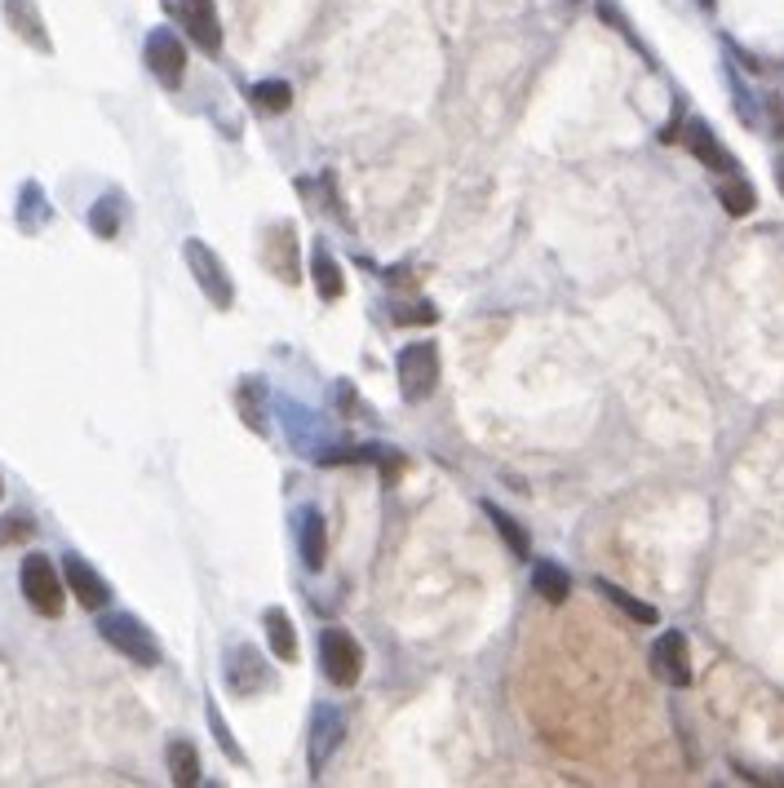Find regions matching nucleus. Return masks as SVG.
<instances>
[{
    "mask_svg": "<svg viewBox=\"0 0 784 788\" xmlns=\"http://www.w3.org/2000/svg\"><path fill=\"white\" fill-rule=\"evenodd\" d=\"M399 390L408 403H421L439 390V346L434 342H412L399 351Z\"/></svg>",
    "mask_w": 784,
    "mask_h": 788,
    "instance_id": "obj_5",
    "label": "nucleus"
},
{
    "mask_svg": "<svg viewBox=\"0 0 784 788\" xmlns=\"http://www.w3.org/2000/svg\"><path fill=\"white\" fill-rule=\"evenodd\" d=\"M0 10H5V23L19 41H27L36 54H54V41H49V27L41 19L36 0H0Z\"/></svg>",
    "mask_w": 784,
    "mask_h": 788,
    "instance_id": "obj_13",
    "label": "nucleus"
},
{
    "mask_svg": "<svg viewBox=\"0 0 784 788\" xmlns=\"http://www.w3.org/2000/svg\"><path fill=\"white\" fill-rule=\"evenodd\" d=\"M775 134H780V138H784V106H780V111H775Z\"/></svg>",
    "mask_w": 784,
    "mask_h": 788,
    "instance_id": "obj_31",
    "label": "nucleus"
},
{
    "mask_svg": "<svg viewBox=\"0 0 784 788\" xmlns=\"http://www.w3.org/2000/svg\"><path fill=\"white\" fill-rule=\"evenodd\" d=\"M310 279H315V288H319L323 301H338V297L346 293V275H342V266L332 262V253H328L323 244L310 249Z\"/></svg>",
    "mask_w": 784,
    "mask_h": 788,
    "instance_id": "obj_18",
    "label": "nucleus"
},
{
    "mask_svg": "<svg viewBox=\"0 0 784 788\" xmlns=\"http://www.w3.org/2000/svg\"><path fill=\"white\" fill-rule=\"evenodd\" d=\"M249 98L258 111H266V116H280V111L293 106V84L288 80H262V84H253Z\"/></svg>",
    "mask_w": 784,
    "mask_h": 788,
    "instance_id": "obj_24",
    "label": "nucleus"
},
{
    "mask_svg": "<svg viewBox=\"0 0 784 788\" xmlns=\"http://www.w3.org/2000/svg\"><path fill=\"white\" fill-rule=\"evenodd\" d=\"M651 673L669 687H692V651L679 629H664L651 642Z\"/></svg>",
    "mask_w": 784,
    "mask_h": 788,
    "instance_id": "obj_8",
    "label": "nucleus"
},
{
    "mask_svg": "<svg viewBox=\"0 0 784 788\" xmlns=\"http://www.w3.org/2000/svg\"><path fill=\"white\" fill-rule=\"evenodd\" d=\"M395 319L399 323H434V306L430 301H417V306H395Z\"/></svg>",
    "mask_w": 784,
    "mask_h": 788,
    "instance_id": "obj_29",
    "label": "nucleus"
},
{
    "mask_svg": "<svg viewBox=\"0 0 784 788\" xmlns=\"http://www.w3.org/2000/svg\"><path fill=\"white\" fill-rule=\"evenodd\" d=\"M262 262H266V271H271L275 279L302 284V266H297V231H293V221H280V227L266 231Z\"/></svg>",
    "mask_w": 784,
    "mask_h": 788,
    "instance_id": "obj_11",
    "label": "nucleus"
},
{
    "mask_svg": "<svg viewBox=\"0 0 784 788\" xmlns=\"http://www.w3.org/2000/svg\"><path fill=\"white\" fill-rule=\"evenodd\" d=\"M19 227L27 231V236H36L45 221H49V199H45V191H41V182H27L23 186V195H19Z\"/></svg>",
    "mask_w": 784,
    "mask_h": 788,
    "instance_id": "obj_22",
    "label": "nucleus"
},
{
    "mask_svg": "<svg viewBox=\"0 0 784 788\" xmlns=\"http://www.w3.org/2000/svg\"><path fill=\"white\" fill-rule=\"evenodd\" d=\"M178 14H182L186 36H191L204 54H221V19H217L213 0H178Z\"/></svg>",
    "mask_w": 784,
    "mask_h": 788,
    "instance_id": "obj_12",
    "label": "nucleus"
},
{
    "mask_svg": "<svg viewBox=\"0 0 784 788\" xmlns=\"http://www.w3.org/2000/svg\"><path fill=\"white\" fill-rule=\"evenodd\" d=\"M319 669L332 687H355L364 673V651L346 629H323L319 633Z\"/></svg>",
    "mask_w": 784,
    "mask_h": 788,
    "instance_id": "obj_4",
    "label": "nucleus"
},
{
    "mask_svg": "<svg viewBox=\"0 0 784 788\" xmlns=\"http://www.w3.org/2000/svg\"><path fill=\"white\" fill-rule=\"evenodd\" d=\"M683 142H688V151H692V156H696L705 169H714V173H723V178H727V173H740L736 156H731V151H727L718 138H714V129H709L705 121H692Z\"/></svg>",
    "mask_w": 784,
    "mask_h": 788,
    "instance_id": "obj_14",
    "label": "nucleus"
},
{
    "mask_svg": "<svg viewBox=\"0 0 784 788\" xmlns=\"http://www.w3.org/2000/svg\"><path fill=\"white\" fill-rule=\"evenodd\" d=\"M484 510H488V518L497 523V532H501V540L510 545V553H514V558H527L532 540H527V532L519 527V518H514V514H505V510H501V505H492V501H484Z\"/></svg>",
    "mask_w": 784,
    "mask_h": 788,
    "instance_id": "obj_23",
    "label": "nucleus"
},
{
    "mask_svg": "<svg viewBox=\"0 0 784 788\" xmlns=\"http://www.w3.org/2000/svg\"><path fill=\"white\" fill-rule=\"evenodd\" d=\"M19 590L27 598V607L45 620H58L63 607H67V581L58 576V568L45 558V553H27L23 568H19Z\"/></svg>",
    "mask_w": 784,
    "mask_h": 788,
    "instance_id": "obj_2",
    "label": "nucleus"
},
{
    "mask_svg": "<svg viewBox=\"0 0 784 788\" xmlns=\"http://www.w3.org/2000/svg\"><path fill=\"white\" fill-rule=\"evenodd\" d=\"M63 581H67V594L84 607V612H102L111 603V585L89 568L80 553H67L63 558Z\"/></svg>",
    "mask_w": 784,
    "mask_h": 788,
    "instance_id": "obj_10",
    "label": "nucleus"
},
{
    "mask_svg": "<svg viewBox=\"0 0 784 788\" xmlns=\"http://www.w3.org/2000/svg\"><path fill=\"white\" fill-rule=\"evenodd\" d=\"M297 549L306 572H319L323 558H328V532H323V514L319 510H302L297 514Z\"/></svg>",
    "mask_w": 784,
    "mask_h": 788,
    "instance_id": "obj_15",
    "label": "nucleus"
},
{
    "mask_svg": "<svg viewBox=\"0 0 784 788\" xmlns=\"http://www.w3.org/2000/svg\"><path fill=\"white\" fill-rule=\"evenodd\" d=\"M143 62L164 89H178L186 80V45H182V36L169 32V27H156L147 36V45H143Z\"/></svg>",
    "mask_w": 784,
    "mask_h": 788,
    "instance_id": "obj_7",
    "label": "nucleus"
},
{
    "mask_svg": "<svg viewBox=\"0 0 784 788\" xmlns=\"http://www.w3.org/2000/svg\"><path fill=\"white\" fill-rule=\"evenodd\" d=\"M696 5H701V10H714V5H718V0H696Z\"/></svg>",
    "mask_w": 784,
    "mask_h": 788,
    "instance_id": "obj_32",
    "label": "nucleus"
},
{
    "mask_svg": "<svg viewBox=\"0 0 784 788\" xmlns=\"http://www.w3.org/2000/svg\"><path fill=\"white\" fill-rule=\"evenodd\" d=\"M271 683V669H266V660L249 647V642H240V647H231L227 651V692L231 696H258L262 687Z\"/></svg>",
    "mask_w": 784,
    "mask_h": 788,
    "instance_id": "obj_9",
    "label": "nucleus"
},
{
    "mask_svg": "<svg viewBox=\"0 0 784 788\" xmlns=\"http://www.w3.org/2000/svg\"><path fill=\"white\" fill-rule=\"evenodd\" d=\"M262 629H266V642H271L275 660L293 664V660H297V629H293L288 612H284V607H266V612H262Z\"/></svg>",
    "mask_w": 784,
    "mask_h": 788,
    "instance_id": "obj_17",
    "label": "nucleus"
},
{
    "mask_svg": "<svg viewBox=\"0 0 784 788\" xmlns=\"http://www.w3.org/2000/svg\"><path fill=\"white\" fill-rule=\"evenodd\" d=\"M718 199H723V208H727L731 217H749V213L758 208V191H753L740 173H727V178L718 182Z\"/></svg>",
    "mask_w": 784,
    "mask_h": 788,
    "instance_id": "obj_21",
    "label": "nucleus"
},
{
    "mask_svg": "<svg viewBox=\"0 0 784 788\" xmlns=\"http://www.w3.org/2000/svg\"><path fill=\"white\" fill-rule=\"evenodd\" d=\"M532 590H536V598H545V603H568V594H572V576L558 568V562H536L532 568Z\"/></svg>",
    "mask_w": 784,
    "mask_h": 788,
    "instance_id": "obj_20",
    "label": "nucleus"
},
{
    "mask_svg": "<svg viewBox=\"0 0 784 788\" xmlns=\"http://www.w3.org/2000/svg\"><path fill=\"white\" fill-rule=\"evenodd\" d=\"M208 727H213V735H217L221 753H227L231 762H240V766H245V753H240V744L231 740V731H227V722H221V713H217V709H208Z\"/></svg>",
    "mask_w": 784,
    "mask_h": 788,
    "instance_id": "obj_27",
    "label": "nucleus"
},
{
    "mask_svg": "<svg viewBox=\"0 0 784 788\" xmlns=\"http://www.w3.org/2000/svg\"><path fill=\"white\" fill-rule=\"evenodd\" d=\"M346 740V713L338 705H315L310 713V740H306V766H310V779L328 766V757L342 749Z\"/></svg>",
    "mask_w": 784,
    "mask_h": 788,
    "instance_id": "obj_6",
    "label": "nucleus"
},
{
    "mask_svg": "<svg viewBox=\"0 0 784 788\" xmlns=\"http://www.w3.org/2000/svg\"><path fill=\"white\" fill-rule=\"evenodd\" d=\"M599 585V594L603 598H612V607H621L625 616H634L638 625H656V607H647V603H638L629 590H621V585H612V581H594Z\"/></svg>",
    "mask_w": 784,
    "mask_h": 788,
    "instance_id": "obj_26",
    "label": "nucleus"
},
{
    "mask_svg": "<svg viewBox=\"0 0 784 788\" xmlns=\"http://www.w3.org/2000/svg\"><path fill=\"white\" fill-rule=\"evenodd\" d=\"M0 496H5V483H0Z\"/></svg>",
    "mask_w": 784,
    "mask_h": 788,
    "instance_id": "obj_33",
    "label": "nucleus"
},
{
    "mask_svg": "<svg viewBox=\"0 0 784 788\" xmlns=\"http://www.w3.org/2000/svg\"><path fill=\"white\" fill-rule=\"evenodd\" d=\"M775 182H780V195H784V156L775 160Z\"/></svg>",
    "mask_w": 784,
    "mask_h": 788,
    "instance_id": "obj_30",
    "label": "nucleus"
},
{
    "mask_svg": "<svg viewBox=\"0 0 784 788\" xmlns=\"http://www.w3.org/2000/svg\"><path fill=\"white\" fill-rule=\"evenodd\" d=\"M182 258H186V271L195 275V284H200V293L217 306V310H231L236 306V279H231V271L221 266V258L204 244V240H186L182 244Z\"/></svg>",
    "mask_w": 784,
    "mask_h": 788,
    "instance_id": "obj_3",
    "label": "nucleus"
},
{
    "mask_svg": "<svg viewBox=\"0 0 784 788\" xmlns=\"http://www.w3.org/2000/svg\"><path fill=\"white\" fill-rule=\"evenodd\" d=\"M89 227H93V236H102V240H116V236H121V199H116V195H102V199L89 208Z\"/></svg>",
    "mask_w": 784,
    "mask_h": 788,
    "instance_id": "obj_25",
    "label": "nucleus"
},
{
    "mask_svg": "<svg viewBox=\"0 0 784 788\" xmlns=\"http://www.w3.org/2000/svg\"><path fill=\"white\" fill-rule=\"evenodd\" d=\"M36 527H32V518H23V514H10V518H0V545H19V540H27Z\"/></svg>",
    "mask_w": 784,
    "mask_h": 788,
    "instance_id": "obj_28",
    "label": "nucleus"
},
{
    "mask_svg": "<svg viewBox=\"0 0 784 788\" xmlns=\"http://www.w3.org/2000/svg\"><path fill=\"white\" fill-rule=\"evenodd\" d=\"M266 403H271V395H266V381L262 377H245L240 386H236V408H240V421L253 430V434H266L271 425V416H266Z\"/></svg>",
    "mask_w": 784,
    "mask_h": 788,
    "instance_id": "obj_16",
    "label": "nucleus"
},
{
    "mask_svg": "<svg viewBox=\"0 0 784 788\" xmlns=\"http://www.w3.org/2000/svg\"><path fill=\"white\" fill-rule=\"evenodd\" d=\"M98 633H102V642H106L111 651H121V655L134 660L138 669H160V660H164L156 633H151L138 616H129V612H106V616H98Z\"/></svg>",
    "mask_w": 784,
    "mask_h": 788,
    "instance_id": "obj_1",
    "label": "nucleus"
},
{
    "mask_svg": "<svg viewBox=\"0 0 784 788\" xmlns=\"http://www.w3.org/2000/svg\"><path fill=\"white\" fill-rule=\"evenodd\" d=\"M164 766H169V779L178 784V788H191V784H200V753H195V744L191 740H169V749H164Z\"/></svg>",
    "mask_w": 784,
    "mask_h": 788,
    "instance_id": "obj_19",
    "label": "nucleus"
}]
</instances>
